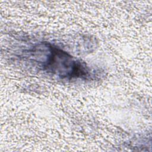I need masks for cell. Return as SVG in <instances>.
I'll use <instances>...</instances> for the list:
<instances>
[{"mask_svg":"<svg viewBox=\"0 0 152 152\" xmlns=\"http://www.w3.org/2000/svg\"><path fill=\"white\" fill-rule=\"evenodd\" d=\"M43 46L47 54H44L45 59L38 60V62L41 63L40 66L43 70L62 78H83L88 76L87 68L66 52L49 44Z\"/></svg>","mask_w":152,"mask_h":152,"instance_id":"obj_1","label":"cell"}]
</instances>
